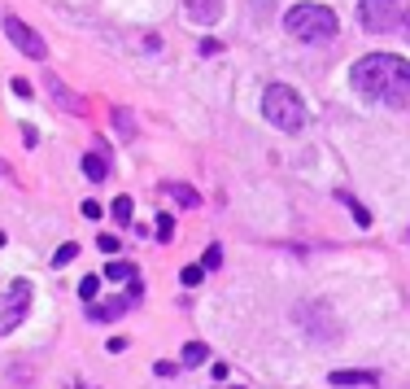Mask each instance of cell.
<instances>
[{
	"instance_id": "obj_2",
	"label": "cell",
	"mask_w": 410,
	"mask_h": 389,
	"mask_svg": "<svg viewBox=\"0 0 410 389\" xmlns=\"http://www.w3.org/2000/svg\"><path fill=\"white\" fill-rule=\"evenodd\" d=\"M284 27L306 44H328V40H336L341 22H336V14L328 5H293L284 14Z\"/></svg>"
},
{
	"instance_id": "obj_15",
	"label": "cell",
	"mask_w": 410,
	"mask_h": 389,
	"mask_svg": "<svg viewBox=\"0 0 410 389\" xmlns=\"http://www.w3.org/2000/svg\"><path fill=\"white\" fill-rule=\"evenodd\" d=\"M105 276H110V280H136V267H131V263H110Z\"/></svg>"
},
{
	"instance_id": "obj_16",
	"label": "cell",
	"mask_w": 410,
	"mask_h": 389,
	"mask_svg": "<svg viewBox=\"0 0 410 389\" xmlns=\"http://www.w3.org/2000/svg\"><path fill=\"white\" fill-rule=\"evenodd\" d=\"M110 215L118 223H131V197H114V206H110Z\"/></svg>"
},
{
	"instance_id": "obj_11",
	"label": "cell",
	"mask_w": 410,
	"mask_h": 389,
	"mask_svg": "<svg viewBox=\"0 0 410 389\" xmlns=\"http://www.w3.org/2000/svg\"><path fill=\"white\" fill-rule=\"evenodd\" d=\"M171 197H175L179 206H188V210H197V206H201V193H192L188 184H171Z\"/></svg>"
},
{
	"instance_id": "obj_7",
	"label": "cell",
	"mask_w": 410,
	"mask_h": 389,
	"mask_svg": "<svg viewBox=\"0 0 410 389\" xmlns=\"http://www.w3.org/2000/svg\"><path fill=\"white\" fill-rule=\"evenodd\" d=\"M140 302V280H131V289L127 293H118V298H110L105 306H96V302H88V315L92 320H101V324H114L123 311H131V306Z\"/></svg>"
},
{
	"instance_id": "obj_25",
	"label": "cell",
	"mask_w": 410,
	"mask_h": 389,
	"mask_svg": "<svg viewBox=\"0 0 410 389\" xmlns=\"http://www.w3.org/2000/svg\"><path fill=\"white\" fill-rule=\"evenodd\" d=\"M9 84H14L18 97H31V84H27V79H9Z\"/></svg>"
},
{
	"instance_id": "obj_1",
	"label": "cell",
	"mask_w": 410,
	"mask_h": 389,
	"mask_svg": "<svg viewBox=\"0 0 410 389\" xmlns=\"http://www.w3.org/2000/svg\"><path fill=\"white\" fill-rule=\"evenodd\" d=\"M349 84L363 92L367 101H380L389 110H406L410 105V62L393 53H371L363 62H354Z\"/></svg>"
},
{
	"instance_id": "obj_4",
	"label": "cell",
	"mask_w": 410,
	"mask_h": 389,
	"mask_svg": "<svg viewBox=\"0 0 410 389\" xmlns=\"http://www.w3.org/2000/svg\"><path fill=\"white\" fill-rule=\"evenodd\" d=\"M358 14H363V27L371 35H389L397 27H406L410 18V0H363L358 5Z\"/></svg>"
},
{
	"instance_id": "obj_28",
	"label": "cell",
	"mask_w": 410,
	"mask_h": 389,
	"mask_svg": "<svg viewBox=\"0 0 410 389\" xmlns=\"http://www.w3.org/2000/svg\"><path fill=\"white\" fill-rule=\"evenodd\" d=\"M406 241H410V232H406Z\"/></svg>"
},
{
	"instance_id": "obj_23",
	"label": "cell",
	"mask_w": 410,
	"mask_h": 389,
	"mask_svg": "<svg viewBox=\"0 0 410 389\" xmlns=\"http://www.w3.org/2000/svg\"><path fill=\"white\" fill-rule=\"evenodd\" d=\"M83 219H101V202H83Z\"/></svg>"
},
{
	"instance_id": "obj_14",
	"label": "cell",
	"mask_w": 410,
	"mask_h": 389,
	"mask_svg": "<svg viewBox=\"0 0 410 389\" xmlns=\"http://www.w3.org/2000/svg\"><path fill=\"white\" fill-rule=\"evenodd\" d=\"M75 258H79V245H75V241H66L62 250L53 254V267H66V263H75Z\"/></svg>"
},
{
	"instance_id": "obj_9",
	"label": "cell",
	"mask_w": 410,
	"mask_h": 389,
	"mask_svg": "<svg viewBox=\"0 0 410 389\" xmlns=\"http://www.w3.org/2000/svg\"><path fill=\"white\" fill-rule=\"evenodd\" d=\"M376 381H380L376 372H345V368L328 376V385H332V389H354V385H376Z\"/></svg>"
},
{
	"instance_id": "obj_22",
	"label": "cell",
	"mask_w": 410,
	"mask_h": 389,
	"mask_svg": "<svg viewBox=\"0 0 410 389\" xmlns=\"http://www.w3.org/2000/svg\"><path fill=\"white\" fill-rule=\"evenodd\" d=\"M96 245H101L105 254H114V250H118V237H114V232H101V237H96Z\"/></svg>"
},
{
	"instance_id": "obj_26",
	"label": "cell",
	"mask_w": 410,
	"mask_h": 389,
	"mask_svg": "<svg viewBox=\"0 0 410 389\" xmlns=\"http://www.w3.org/2000/svg\"><path fill=\"white\" fill-rule=\"evenodd\" d=\"M406 40H410V18H406Z\"/></svg>"
},
{
	"instance_id": "obj_19",
	"label": "cell",
	"mask_w": 410,
	"mask_h": 389,
	"mask_svg": "<svg viewBox=\"0 0 410 389\" xmlns=\"http://www.w3.org/2000/svg\"><path fill=\"white\" fill-rule=\"evenodd\" d=\"M96 289H101V280H96V276H88V280H83V285H79L83 302H96Z\"/></svg>"
},
{
	"instance_id": "obj_6",
	"label": "cell",
	"mask_w": 410,
	"mask_h": 389,
	"mask_svg": "<svg viewBox=\"0 0 410 389\" xmlns=\"http://www.w3.org/2000/svg\"><path fill=\"white\" fill-rule=\"evenodd\" d=\"M5 35L18 44V53L35 57V62H40V57L48 53V49H44V40H40V31H31L27 22H22V18H14V14H5Z\"/></svg>"
},
{
	"instance_id": "obj_3",
	"label": "cell",
	"mask_w": 410,
	"mask_h": 389,
	"mask_svg": "<svg viewBox=\"0 0 410 389\" xmlns=\"http://www.w3.org/2000/svg\"><path fill=\"white\" fill-rule=\"evenodd\" d=\"M262 114H267L271 127H280V132H301V127H306V101H301L288 84H271L262 92Z\"/></svg>"
},
{
	"instance_id": "obj_5",
	"label": "cell",
	"mask_w": 410,
	"mask_h": 389,
	"mask_svg": "<svg viewBox=\"0 0 410 389\" xmlns=\"http://www.w3.org/2000/svg\"><path fill=\"white\" fill-rule=\"evenodd\" d=\"M31 280H14L5 293H0V337L14 333V328H22V320H27L31 311Z\"/></svg>"
},
{
	"instance_id": "obj_20",
	"label": "cell",
	"mask_w": 410,
	"mask_h": 389,
	"mask_svg": "<svg viewBox=\"0 0 410 389\" xmlns=\"http://www.w3.org/2000/svg\"><path fill=\"white\" fill-rule=\"evenodd\" d=\"M171 237H175V219L162 215V219H158V241H171Z\"/></svg>"
},
{
	"instance_id": "obj_27",
	"label": "cell",
	"mask_w": 410,
	"mask_h": 389,
	"mask_svg": "<svg viewBox=\"0 0 410 389\" xmlns=\"http://www.w3.org/2000/svg\"><path fill=\"white\" fill-rule=\"evenodd\" d=\"M0 245H5V232H0Z\"/></svg>"
},
{
	"instance_id": "obj_21",
	"label": "cell",
	"mask_w": 410,
	"mask_h": 389,
	"mask_svg": "<svg viewBox=\"0 0 410 389\" xmlns=\"http://www.w3.org/2000/svg\"><path fill=\"white\" fill-rule=\"evenodd\" d=\"M197 53H201V57H214V53H223V44H219V40H210V35H205V40L197 44Z\"/></svg>"
},
{
	"instance_id": "obj_12",
	"label": "cell",
	"mask_w": 410,
	"mask_h": 389,
	"mask_svg": "<svg viewBox=\"0 0 410 389\" xmlns=\"http://www.w3.org/2000/svg\"><path fill=\"white\" fill-rule=\"evenodd\" d=\"M201 276H205V267H201V263H192V267L179 271V285H184V289H197V285H201Z\"/></svg>"
},
{
	"instance_id": "obj_17",
	"label": "cell",
	"mask_w": 410,
	"mask_h": 389,
	"mask_svg": "<svg viewBox=\"0 0 410 389\" xmlns=\"http://www.w3.org/2000/svg\"><path fill=\"white\" fill-rule=\"evenodd\" d=\"M341 202H345L349 210H354V219H358V228H371V215H367V210H363V206H358V202H354V197H345V193H341Z\"/></svg>"
},
{
	"instance_id": "obj_8",
	"label": "cell",
	"mask_w": 410,
	"mask_h": 389,
	"mask_svg": "<svg viewBox=\"0 0 410 389\" xmlns=\"http://www.w3.org/2000/svg\"><path fill=\"white\" fill-rule=\"evenodd\" d=\"M184 9H188L192 22H201V27H214V22L223 18V0H184Z\"/></svg>"
},
{
	"instance_id": "obj_24",
	"label": "cell",
	"mask_w": 410,
	"mask_h": 389,
	"mask_svg": "<svg viewBox=\"0 0 410 389\" xmlns=\"http://www.w3.org/2000/svg\"><path fill=\"white\" fill-rule=\"evenodd\" d=\"M179 368V363H171V359H162V363H153V372H158V376H171Z\"/></svg>"
},
{
	"instance_id": "obj_18",
	"label": "cell",
	"mask_w": 410,
	"mask_h": 389,
	"mask_svg": "<svg viewBox=\"0 0 410 389\" xmlns=\"http://www.w3.org/2000/svg\"><path fill=\"white\" fill-rule=\"evenodd\" d=\"M219 263H223V245H210V250H205V258H201V267H205V271H214Z\"/></svg>"
},
{
	"instance_id": "obj_13",
	"label": "cell",
	"mask_w": 410,
	"mask_h": 389,
	"mask_svg": "<svg viewBox=\"0 0 410 389\" xmlns=\"http://www.w3.org/2000/svg\"><path fill=\"white\" fill-rule=\"evenodd\" d=\"M205 359H210L205 341H188V346H184V363H205Z\"/></svg>"
},
{
	"instance_id": "obj_10",
	"label": "cell",
	"mask_w": 410,
	"mask_h": 389,
	"mask_svg": "<svg viewBox=\"0 0 410 389\" xmlns=\"http://www.w3.org/2000/svg\"><path fill=\"white\" fill-rule=\"evenodd\" d=\"M83 175H88L92 184H101L105 175H110V162H105L101 153H83Z\"/></svg>"
}]
</instances>
